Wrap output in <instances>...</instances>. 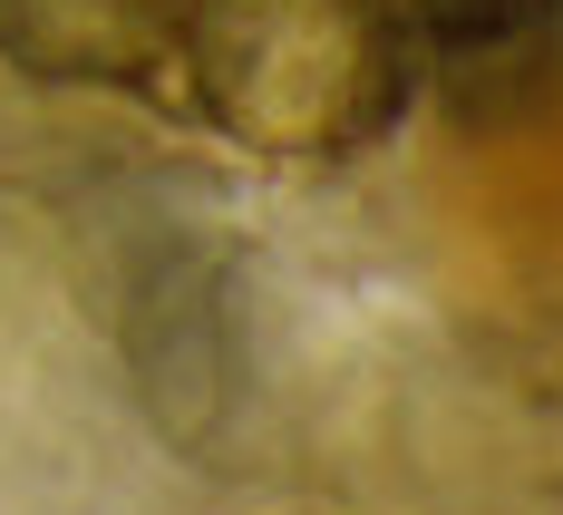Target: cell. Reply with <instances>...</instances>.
Returning a JSON list of instances; mask_svg holds the SVG:
<instances>
[{
	"label": "cell",
	"instance_id": "1",
	"mask_svg": "<svg viewBox=\"0 0 563 515\" xmlns=\"http://www.w3.org/2000/svg\"><path fill=\"white\" fill-rule=\"evenodd\" d=\"M175 88L224 146L340 166L408 108V40L379 0H185Z\"/></svg>",
	"mask_w": 563,
	"mask_h": 515
},
{
	"label": "cell",
	"instance_id": "2",
	"mask_svg": "<svg viewBox=\"0 0 563 515\" xmlns=\"http://www.w3.org/2000/svg\"><path fill=\"white\" fill-rule=\"evenodd\" d=\"M185 0H0V68L40 88H156Z\"/></svg>",
	"mask_w": 563,
	"mask_h": 515
},
{
	"label": "cell",
	"instance_id": "3",
	"mask_svg": "<svg viewBox=\"0 0 563 515\" xmlns=\"http://www.w3.org/2000/svg\"><path fill=\"white\" fill-rule=\"evenodd\" d=\"M408 58H515L563 20V0H379Z\"/></svg>",
	"mask_w": 563,
	"mask_h": 515
}]
</instances>
